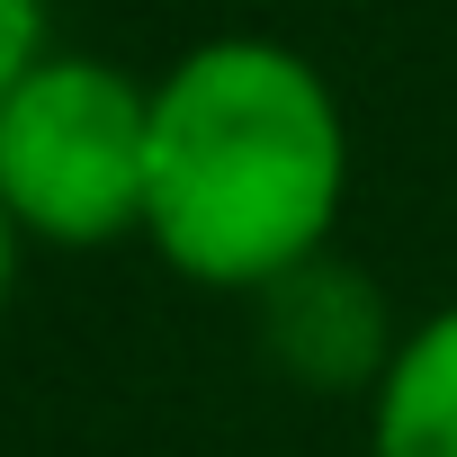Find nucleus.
I'll return each mask as SVG.
<instances>
[{
	"label": "nucleus",
	"mask_w": 457,
	"mask_h": 457,
	"mask_svg": "<svg viewBox=\"0 0 457 457\" xmlns=\"http://www.w3.org/2000/svg\"><path fill=\"white\" fill-rule=\"evenodd\" d=\"M359 135L314 54L261 28L179 46L153 72L144 252L206 296H270L341 252Z\"/></svg>",
	"instance_id": "nucleus-1"
},
{
	"label": "nucleus",
	"mask_w": 457,
	"mask_h": 457,
	"mask_svg": "<svg viewBox=\"0 0 457 457\" xmlns=\"http://www.w3.org/2000/svg\"><path fill=\"white\" fill-rule=\"evenodd\" d=\"M153 81L117 54L54 46L0 90V215L28 252L144 243Z\"/></svg>",
	"instance_id": "nucleus-2"
},
{
	"label": "nucleus",
	"mask_w": 457,
	"mask_h": 457,
	"mask_svg": "<svg viewBox=\"0 0 457 457\" xmlns=\"http://www.w3.org/2000/svg\"><path fill=\"white\" fill-rule=\"evenodd\" d=\"M252 332H261V359L287 386H305V395H359V403H368V386L386 377V359L403 341L386 287L368 270H350L341 252H323L296 278H278L270 296H252Z\"/></svg>",
	"instance_id": "nucleus-3"
},
{
	"label": "nucleus",
	"mask_w": 457,
	"mask_h": 457,
	"mask_svg": "<svg viewBox=\"0 0 457 457\" xmlns=\"http://www.w3.org/2000/svg\"><path fill=\"white\" fill-rule=\"evenodd\" d=\"M359 412H368V457H457V296L403 323Z\"/></svg>",
	"instance_id": "nucleus-4"
},
{
	"label": "nucleus",
	"mask_w": 457,
	"mask_h": 457,
	"mask_svg": "<svg viewBox=\"0 0 457 457\" xmlns=\"http://www.w3.org/2000/svg\"><path fill=\"white\" fill-rule=\"evenodd\" d=\"M54 54V0H0V90Z\"/></svg>",
	"instance_id": "nucleus-5"
},
{
	"label": "nucleus",
	"mask_w": 457,
	"mask_h": 457,
	"mask_svg": "<svg viewBox=\"0 0 457 457\" xmlns=\"http://www.w3.org/2000/svg\"><path fill=\"white\" fill-rule=\"evenodd\" d=\"M19 270H28V243L10 234V215H0V332H10V305H19Z\"/></svg>",
	"instance_id": "nucleus-6"
}]
</instances>
